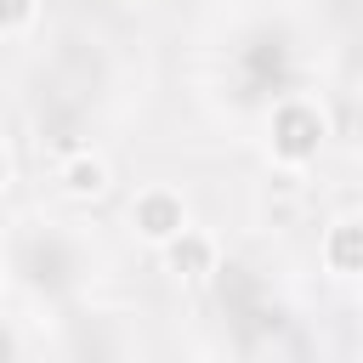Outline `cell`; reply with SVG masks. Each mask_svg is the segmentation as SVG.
Here are the masks:
<instances>
[{"label": "cell", "instance_id": "obj_1", "mask_svg": "<svg viewBox=\"0 0 363 363\" xmlns=\"http://www.w3.org/2000/svg\"><path fill=\"white\" fill-rule=\"evenodd\" d=\"M130 216H136V227H142L153 244H164V238H182V233H187V210H182V199H170V193H142Z\"/></svg>", "mask_w": 363, "mask_h": 363}, {"label": "cell", "instance_id": "obj_2", "mask_svg": "<svg viewBox=\"0 0 363 363\" xmlns=\"http://www.w3.org/2000/svg\"><path fill=\"white\" fill-rule=\"evenodd\" d=\"M329 261L335 267H363V221H340L329 233Z\"/></svg>", "mask_w": 363, "mask_h": 363}, {"label": "cell", "instance_id": "obj_3", "mask_svg": "<svg viewBox=\"0 0 363 363\" xmlns=\"http://www.w3.org/2000/svg\"><path fill=\"white\" fill-rule=\"evenodd\" d=\"M62 187L79 193V199H85V193H102V187H108V170H102L96 159H74V164L62 170Z\"/></svg>", "mask_w": 363, "mask_h": 363}, {"label": "cell", "instance_id": "obj_4", "mask_svg": "<svg viewBox=\"0 0 363 363\" xmlns=\"http://www.w3.org/2000/svg\"><path fill=\"white\" fill-rule=\"evenodd\" d=\"M204 255H210V244H204V238H187V250L176 244V267H187V272H193V267H204Z\"/></svg>", "mask_w": 363, "mask_h": 363}, {"label": "cell", "instance_id": "obj_5", "mask_svg": "<svg viewBox=\"0 0 363 363\" xmlns=\"http://www.w3.org/2000/svg\"><path fill=\"white\" fill-rule=\"evenodd\" d=\"M28 11H34V0H0V28H17V23H28Z\"/></svg>", "mask_w": 363, "mask_h": 363}, {"label": "cell", "instance_id": "obj_6", "mask_svg": "<svg viewBox=\"0 0 363 363\" xmlns=\"http://www.w3.org/2000/svg\"><path fill=\"white\" fill-rule=\"evenodd\" d=\"M0 170H6V164H0Z\"/></svg>", "mask_w": 363, "mask_h": 363}]
</instances>
